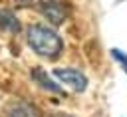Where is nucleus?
Wrapping results in <instances>:
<instances>
[{
    "instance_id": "5",
    "label": "nucleus",
    "mask_w": 127,
    "mask_h": 117,
    "mask_svg": "<svg viewBox=\"0 0 127 117\" xmlns=\"http://www.w3.org/2000/svg\"><path fill=\"white\" fill-rule=\"evenodd\" d=\"M0 30H12V32H18L20 30L18 20L8 10H0Z\"/></svg>"
},
{
    "instance_id": "3",
    "label": "nucleus",
    "mask_w": 127,
    "mask_h": 117,
    "mask_svg": "<svg viewBox=\"0 0 127 117\" xmlns=\"http://www.w3.org/2000/svg\"><path fill=\"white\" fill-rule=\"evenodd\" d=\"M54 75L60 77L64 83H67V85H69L71 89H75V91H83V89L87 87L85 75H83L81 71H77V69H56Z\"/></svg>"
},
{
    "instance_id": "2",
    "label": "nucleus",
    "mask_w": 127,
    "mask_h": 117,
    "mask_svg": "<svg viewBox=\"0 0 127 117\" xmlns=\"http://www.w3.org/2000/svg\"><path fill=\"white\" fill-rule=\"evenodd\" d=\"M40 10L52 24H62L69 16V6L65 2H60V0H42Z\"/></svg>"
},
{
    "instance_id": "6",
    "label": "nucleus",
    "mask_w": 127,
    "mask_h": 117,
    "mask_svg": "<svg viewBox=\"0 0 127 117\" xmlns=\"http://www.w3.org/2000/svg\"><path fill=\"white\" fill-rule=\"evenodd\" d=\"M32 75H34V77L42 83V87H46V89H50V91H56V93H60V91H62V89H60V87H58V85H56L50 77H46V73H44L42 69H36Z\"/></svg>"
},
{
    "instance_id": "1",
    "label": "nucleus",
    "mask_w": 127,
    "mask_h": 117,
    "mask_svg": "<svg viewBox=\"0 0 127 117\" xmlns=\"http://www.w3.org/2000/svg\"><path fill=\"white\" fill-rule=\"evenodd\" d=\"M28 44L32 46V50L44 58H58V54L62 52L64 44L60 40V36L56 32H52L46 26L34 24L28 28Z\"/></svg>"
},
{
    "instance_id": "7",
    "label": "nucleus",
    "mask_w": 127,
    "mask_h": 117,
    "mask_svg": "<svg viewBox=\"0 0 127 117\" xmlns=\"http://www.w3.org/2000/svg\"><path fill=\"white\" fill-rule=\"evenodd\" d=\"M113 56H115V58L125 65V71H127V56H123V54H121V50H113Z\"/></svg>"
},
{
    "instance_id": "4",
    "label": "nucleus",
    "mask_w": 127,
    "mask_h": 117,
    "mask_svg": "<svg viewBox=\"0 0 127 117\" xmlns=\"http://www.w3.org/2000/svg\"><path fill=\"white\" fill-rule=\"evenodd\" d=\"M8 117H40V111L30 103L18 101L8 109Z\"/></svg>"
}]
</instances>
